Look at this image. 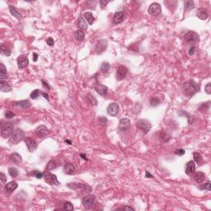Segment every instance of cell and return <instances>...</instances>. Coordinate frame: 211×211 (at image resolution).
I'll use <instances>...</instances> for the list:
<instances>
[{
    "label": "cell",
    "mask_w": 211,
    "mask_h": 211,
    "mask_svg": "<svg viewBox=\"0 0 211 211\" xmlns=\"http://www.w3.org/2000/svg\"><path fill=\"white\" fill-rule=\"evenodd\" d=\"M131 126V123L130 120L127 118H123L120 120V124H119V130L120 131L125 132L130 130Z\"/></svg>",
    "instance_id": "10"
},
{
    "label": "cell",
    "mask_w": 211,
    "mask_h": 211,
    "mask_svg": "<svg viewBox=\"0 0 211 211\" xmlns=\"http://www.w3.org/2000/svg\"><path fill=\"white\" fill-rule=\"evenodd\" d=\"M86 100H87V101L91 106H97V99L95 98V97H93L92 95L89 94V93L86 95Z\"/></svg>",
    "instance_id": "31"
},
{
    "label": "cell",
    "mask_w": 211,
    "mask_h": 211,
    "mask_svg": "<svg viewBox=\"0 0 211 211\" xmlns=\"http://www.w3.org/2000/svg\"><path fill=\"white\" fill-rule=\"evenodd\" d=\"M159 103H160V101L158 97H153L150 100V105L152 106H157Z\"/></svg>",
    "instance_id": "43"
},
{
    "label": "cell",
    "mask_w": 211,
    "mask_h": 211,
    "mask_svg": "<svg viewBox=\"0 0 211 211\" xmlns=\"http://www.w3.org/2000/svg\"><path fill=\"white\" fill-rule=\"evenodd\" d=\"M14 132V125L10 122H7L3 124L1 126V136L3 138H7L10 137Z\"/></svg>",
    "instance_id": "2"
},
{
    "label": "cell",
    "mask_w": 211,
    "mask_h": 211,
    "mask_svg": "<svg viewBox=\"0 0 211 211\" xmlns=\"http://www.w3.org/2000/svg\"><path fill=\"white\" fill-rule=\"evenodd\" d=\"M18 185L16 181H10L7 184L5 185V191L8 193H11L13 191H15L17 188Z\"/></svg>",
    "instance_id": "25"
},
{
    "label": "cell",
    "mask_w": 211,
    "mask_h": 211,
    "mask_svg": "<svg viewBox=\"0 0 211 211\" xmlns=\"http://www.w3.org/2000/svg\"><path fill=\"white\" fill-rule=\"evenodd\" d=\"M0 52L2 53V54H3L5 56H10L11 55V50H8L6 46H3V45H2L0 47Z\"/></svg>",
    "instance_id": "35"
},
{
    "label": "cell",
    "mask_w": 211,
    "mask_h": 211,
    "mask_svg": "<svg viewBox=\"0 0 211 211\" xmlns=\"http://www.w3.org/2000/svg\"><path fill=\"white\" fill-rule=\"evenodd\" d=\"M196 16L198 17V18L204 21L208 18V12L204 8H199L196 12Z\"/></svg>",
    "instance_id": "23"
},
{
    "label": "cell",
    "mask_w": 211,
    "mask_h": 211,
    "mask_svg": "<svg viewBox=\"0 0 211 211\" xmlns=\"http://www.w3.org/2000/svg\"><path fill=\"white\" fill-rule=\"evenodd\" d=\"M95 200H96V196H95L87 195V196H86L83 198L82 203L83 204L84 208H86L87 210H90L93 206L94 203H95Z\"/></svg>",
    "instance_id": "7"
},
{
    "label": "cell",
    "mask_w": 211,
    "mask_h": 211,
    "mask_svg": "<svg viewBox=\"0 0 211 211\" xmlns=\"http://www.w3.org/2000/svg\"><path fill=\"white\" fill-rule=\"evenodd\" d=\"M136 127L144 134H147L152 128V124L146 119H140L136 122Z\"/></svg>",
    "instance_id": "4"
},
{
    "label": "cell",
    "mask_w": 211,
    "mask_h": 211,
    "mask_svg": "<svg viewBox=\"0 0 211 211\" xmlns=\"http://www.w3.org/2000/svg\"><path fill=\"white\" fill-rule=\"evenodd\" d=\"M46 43H47V45L50 46H54V39L51 38V37H49L48 39L46 40Z\"/></svg>",
    "instance_id": "49"
},
{
    "label": "cell",
    "mask_w": 211,
    "mask_h": 211,
    "mask_svg": "<svg viewBox=\"0 0 211 211\" xmlns=\"http://www.w3.org/2000/svg\"><path fill=\"white\" fill-rule=\"evenodd\" d=\"M195 7L193 1H186L185 2V12H189L192 10Z\"/></svg>",
    "instance_id": "33"
},
{
    "label": "cell",
    "mask_w": 211,
    "mask_h": 211,
    "mask_svg": "<svg viewBox=\"0 0 211 211\" xmlns=\"http://www.w3.org/2000/svg\"><path fill=\"white\" fill-rule=\"evenodd\" d=\"M109 3V1H105V0H101L100 1V4H101V7H106V5Z\"/></svg>",
    "instance_id": "53"
},
{
    "label": "cell",
    "mask_w": 211,
    "mask_h": 211,
    "mask_svg": "<svg viewBox=\"0 0 211 211\" xmlns=\"http://www.w3.org/2000/svg\"><path fill=\"white\" fill-rule=\"evenodd\" d=\"M41 82H42V84H43V86H44V87L47 88L48 90H50V85L48 84V83H46L45 80H42Z\"/></svg>",
    "instance_id": "51"
},
{
    "label": "cell",
    "mask_w": 211,
    "mask_h": 211,
    "mask_svg": "<svg viewBox=\"0 0 211 211\" xmlns=\"http://www.w3.org/2000/svg\"><path fill=\"white\" fill-rule=\"evenodd\" d=\"M200 188L201 190H205V191H210L211 189L210 181H208V182H206V183H204V184L201 185L200 186Z\"/></svg>",
    "instance_id": "39"
},
{
    "label": "cell",
    "mask_w": 211,
    "mask_h": 211,
    "mask_svg": "<svg viewBox=\"0 0 211 211\" xmlns=\"http://www.w3.org/2000/svg\"><path fill=\"white\" fill-rule=\"evenodd\" d=\"M29 64V60L26 57H23V56H21L17 59V66L20 69H23L27 67Z\"/></svg>",
    "instance_id": "19"
},
{
    "label": "cell",
    "mask_w": 211,
    "mask_h": 211,
    "mask_svg": "<svg viewBox=\"0 0 211 211\" xmlns=\"http://www.w3.org/2000/svg\"><path fill=\"white\" fill-rule=\"evenodd\" d=\"M9 159L10 161L13 163H16V164H19L22 163V157L21 155L17 153H12L10 156H9Z\"/></svg>",
    "instance_id": "24"
},
{
    "label": "cell",
    "mask_w": 211,
    "mask_h": 211,
    "mask_svg": "<svg viewBox=\"0 0 211 211\" xmlns=\"http://www.w3.org/2000/svg\"><path fill=\"white\" fill-rule=\"evenodd\" d=\"M64 171L65 173L67 175H71L73 173L74 171V166L70 163H68L64 166Z\"/></svg>",
    "instance_id": "28"
},
{
    "label": "cell",
    "mask_w": 211,
    "mask_h": 211,
    "mask_svg": "<svg viewBox=\"0 0 211 211\" xmlns=\"http://www.w3.org/2000/svg\"><path fill=\"white\" fill-rule=\"evenodd\" d=\"M196 171V164L194 161H190L185 165V173L187 175H190L191 173H194Z\"/></svg>",
    "instance_id": "20"
},
{
    "label": "cell",
    "mask_w": 211,
    "mask_h": 211,
    "mask_svg": "<svg viewBox=\"0 0 211 211\" xmlns=\"http://www.w3.org/2000/svg\"><path fill=\"white\" fill-rule=\"evenodd\" d=\"M200 85L193 80L185 82L182 85V92L187 97H191L192 96H194L196 93L200 92Z\"/></svg>",
    "instance_id": "1"
},
{
    "label": "cell",
    "mask_w": 211,
    "mask_h": 211,
    "mask_svg": "<svg viewBox=\"0 0 211 211\" xmlns=\"http://www.w3.org/2000/svg\"><path fill=\"white\" fill-rule=\"evenodd\" d=\"M107 113L111 116H116L119 113V106L116 102H112L107 107Z\"/></svg>",
    "instance_id": "12"
},
{
    "label": "cell",
    "mask_w": 211,
    "mask_h": 211,
    "mask_svg": "<svg viewBox=\"0 0 211 211\" xmlns=\"http://www.w3.org/2000/svg\"><path fill=\"white\" fill-rule=\"evenodd\" d=\"M40 93H41V95L45 97V98L47 100V101H49V96H48V94L47 93H46V92H40Z\"/></svg>",
    "instance_id": "57"
},
{
    "label": "cell",
    "mask_w": 211,
    "mask_h": 211,
    "mask_svg": "<svg viewBox=\"0 0 211 211\" xmlns=\"http://www.w3.org/2000/svg\"><path fill=\"white\" fill-rule=\"evenodd\" d=\"M95 90H96V92H97L99 95H101V96H105L106 94L107 93L108 87H107L106 86L103 85V84L97 83V85L95 86Z\"/></svg>",
    "instance_id": "18"
},
{
    "label": "cell",
    "mask_w": 211,
    "mask_h": 211,
    "mask_svg": "<svg viewBox=\"0 0 211 211\" xmlns=\"http://www.w3.org/2000/svg\"><path fill=\"white\" fill-rule=\"evenodd\" d=\"M68 186L73 189V190H80L83 192H91L92 191V187L88 185L81 184V183H76V182H73V183H69Z\"/></svg>",
    "instance_id": "5"
},
{
    "label": "cell",
    "mask_w": 211,
    "mask_h": 211,
    "mask_svg": "<svg viewBox=\"0 0 211 211\" xmlns=\"http://www.w3.org/2000/svg\"><path fill=\"white\" fill-rule=\"evenodd\" d=\"M56 167V163L54 160H50L47 164V169L48 170H53Z\"/></svg>",
    "instance_id": "41"
},
{
    "label": "cell",
    "mask_w": 211,
    "mask_h": 211,
    "mask_svg": "<svg viewBox=\"0 0 211 211\" xmlns=\"http://www.w3.org/2000/svg\"><path fill=\"white\" fill-rule=\"evenodd\" d=\"M121 210H134V208H132V207H130V206H125V207H123V208H121Z\"/></svg>",
    "instance_id": "54"
},
{
    "label": "cell",
    "mask_w": 211,
    "mask_h": 211,
    "mask_svg": "<svg viewBox=\"0 0 211 211\" xmlns=\"http://www.w3.org/2000/svg\"><path fill=\"white\" fill-rule=\"evenodd\" d=\"M195 50H196V47L195 46H191V48H190V50H189V54L190 55H193L194 53H195Z\"/></svg>",
    "instance_id": "52"
},
{
    "label": "cell",
    "mask_w": 211,
    "mask_h": 211,
    "mask_svg": "<svg viewBox=\"0 0 211 211\" xmlns=\"http://www.w3.org/2000/svg\"><path fill=\"white\" fill-rule=\"evenodd\" d=\"M185 153V151L182 149H177V150L175 151V154L178 155V156H183Z\"/></svg>",
    "instance_id": "46"
},
{
    "label": "cell",
    "mask_w": 211,
    "mask_h": 211,
    "mask_svg": "<svg viewBox=\"0 0 211 211\" xmlns=\"http://www.w3.org/2000/svg\"><path fill=\"white\" fill-rule=\"evenodd\" d=\"M35 133H36V134L38 137H45V136H46L47 134H50V130H49V129H48L47 127H46L45 125H42L38 126V127L36 129Z\"/></svg>",
    "instance_id": "14"
},
{
    "label": "cell",
    "mask_w": 211,
    "mask_h": 211,
    "mask_svg": "<svg viewBox=\"0 0 211 211\" xmlns=\"http://www.w3.org/2000/svg\"><path fill=\"white\" fill-rule=\"evenodd\" d=\"M124 18H125L124 12H116L114 15V17H113V23L115 25H118L123 22Z\"/></svg>",
    "instance_id": "17"
},
{
    "label": "cell",
    "mask_w": 211,
    "mask_h": 211,
    "mask_svg": "<svg viewBox=\"0 0 211 211\" xmlns=\"http://www.w3.org/2000/svg\"><path fill=\"white\" fill-rule=\"evenodd\" d=\"M107 122V119L106 117H104V116H101L98 118V123L101 126H105Z\"/></svg>",
    "instance_id": "44"
},
{
    "label": "cell",
    "mask_w": 211,
    "mask_h": 211,
    "mask_svg": "<svg viewBox=\"0 0 211 211\" xmlns=\"http://www.w3.org/2000/svg\"><path fill=\"white\" fill-rule=\"evenodd\" d=\"M127 73H128V69L125 66H119L117 70H116V79H117V80H119V81L123 80L126 77Z\"/></svg>",
    "instance_id": "11"
},
{
    "label": "cell",
    "mask_w": 211,
    "mask_h": 211,
    "mask_svg": "<svg viewBox=\"0 0 211 211\" xmlns=\"http://www.w3.org/2000/svg\"><path fill=\"white\" fill-rule=\"evenodd\" d=\"M83 17L86 20V22L89 24V25H92L95 22V17L94 16L92 15V13L91 12H86L83 13Z\"/></svg>",
    "instance_id": "21"
},
{
    "label": "cell",
    "mask_w": 211,
    "mask_h": 211,
    "mask_svg": "<svg viewBox=\"0 0 211 211\" xmlns=\"http://www.w3.org/2000/svg\"><path fill=\"white\" fill-rule=\"evenodd\" d=\"M9 11H10V13L12 14V16H13L14 17H16L17 19H22V14L15 8V7L12 6V5H10L9 6Z\"/></svg>",
    "instance_id": "29"
},
{
    "label": "cell",
    "mask_w": 211,
    "mask_h": 211,
    "mask_svg": "<svg viewBox=\"0 0 211 211\" xmlns=\"http://www.w3.org/2000/svg\"><path fill=\"white\" fill-rule=\"evenodd\" d=\"M0 90L3 92H8L12 90L11 86L9 85V83H7L6 81H3L1 80L0 82Z\"/></svg>",
    "instance_id": "26"
},
{
    "label": "cell",
    "mask_w": 211,
    "mask_h": 211,
    "mask_svg": "<svg viewBox=\"0 0 211 211\" xmlns=\"http://www.w3.org/2000/svg\"><path fill=\"white\" fill-rule=\"evenodd\" d=\"M149 13L152 16H158L162 12L161 5L158 3H153L149 7Z\"/></svg>",
    "instance_id": "8"
},
{
    "label": "cell",
    "mask_w": 211,
    "mask_h": 211,
    "mask_svg": "<svg viewBox=\"0 0 211 211\" xmlns=\"http://www.w3.org/2000/svg\"><path fill=\"white\" fill-rule=\"evenodd\" d=\"M5 116H6L7 119H10V118H13L15 116V114L13 113V112H10V111H7L5 112Z\"/></svg>",
    "instance_id": "47"
},
{
    "label": "cell",
    "mask_w": 211,
    "mask_h": 211,
    "mask_svg": "<svg viewBox=\"0 0 211 211\" xmlns=\"http://www.w3.org/2000/svg\"><path fill=\"white\" fill-rule=\"evenodd\" d=\"M24 141H25V144H26L28 150L31 153H33L37 149V143L32 138H24Z\"/></svg>",
    "instance_id": "13"
},
{
    "label": "cell",
    "mask_w": 211,
    "mask_h": 211,
    "mask_svg": "<svg viewBox=\"0 0 211 211\" xmlns=\"http://www.w3.org/2000/svg\"><path fill=\"white\" fill-rule=\"evenodd\" d=\"M185 40L190 44H196L200 41V36L197 33L195 32H188L185 35Z\"/></svg>",
    "instance_id": "6"
},
{
    "label": "cell",
    "mask_w": 211,
    "mask_h": 211,
    "mask_svg": "<svg viewBox=\"0 0 211 211\" xmlns=\"http://www.w3.org/2000/svg\"><path fill=\"white\" fill-rule=\"evenodd\" d=\"M204 178H205V174H204V172H202V171H198V172H196V173L195 174V176H194V179H195V181H196L197 183H201V182H203Z\"/></svg>",
    "instance_id": "30"
},
{
    "label": "cell",
    "mask_w": 211,
    "mask_h": 211,
    "mask_svg": "<svg viewBox=\"0 0 211 211\" xmlns=\"http://www.w3.org/2000/svg\"><path fill=\"white\" fill-rule=\"evenodd\" d=\"M32 174H35V176H36V177L37 178V179H40V178L43 177V176H44V174L43 173H41V172H40V171H36L35 173H32Z\"/></svg>",
    "instance_id": "50"
},
{
    "label": "cell",
    "mask_w": 211,
    "mask_h": 211,
    "mask_svg": "<svg viewBox=\"0 0 211 211\" xmlns=\"http://www.w3.org/2000/svg\"><path fill=\"white\" fill-rule=\"evenodd\" d=\"M160 138L163 141V142H167V141H169L170 139L171 138V137L167 134V133H166L164 131H162L160 133Z\"/></svg>",
    "instance_id": "36"
},
{
    "label": "cell",
    "mask_w": 211,
    "mask_h": 211,
    "mask_svg": "<svg viewBox=\"0 0 211 211\" xmlns=\"http://www.w3.org/2000/svg\"><path fill=\"white\" fill-rule=\"evenodd\" d=\"M65 143H67V144H71V141H69V140H68V139H66V140H65Z\"/></svg>",
    "instance_id": "59"
},
{
    "label": "cell",
    "mask_w": 211,
    "mask_h": 211,
    "mask_svg": "<svg viewBox=\"0 0 211 211\" xmlns=\"http://www.w3.org/2000/svg\"><path fill=\"white\" fill-rule=\"evenodd\" d=\"M80 157L83 158V159H84L86 161H88V159L87 158V156H86L85 154H80Z\"/></svg>",
    "instance_id": "58"
},
{
    "label": "cell",
    "mask_w": 211,
    "mask_h": 211,
    "mask_svg": "<svg viewBox=\"0 0 211 211\" xmlns=\"http://www.w3.org/2000/svg\"><path fill=\"white\" fill-rule=\"evenodd\" d=\"M204 91H205V92H206L207 94H210L211 93V83H207L206 86L204 87Z\"/></svg>",
    "instance_id": "45"
},
{
    "label": "cell",
    "mask_w": 211,
    "mask_h": 211,
    "mask_svg": "<svg viewBox=\"0 0 211 211\" xmlns=\"http://www.w3.org/2000/svg\"><path fill=\"white\" fill-rule=\"evenodd\" d=\"M0 79L3 81H5L8 79V73L7 71L6 67L4 66L3 64L0 65Z\"/></svg>",
    "instance_id": "22"
},
{
    "label": "cell",
    "mask_w": 211,
    "mask_h": 211,
    "mask_svg": "<svg viewBox=\"0 0 211 211\" xmlns=\"http://www.w3.org/2000/svg\"><path fill=\"white\" fill-rule=\"evenodd\" d=\"M45 181H46V183L50 185H60V182L58 181L57 177L52 173H46L45 174Z\"/></svg>",
    "instance_id": "9"
},
{
    "label": "cell",
    "mask_w": 211,
    "mask_h": 211,
    "mask_svg": "<svg viewBox=\"0 0 211 211\" xmlns=\"http://www.w3.org/2000/svg\"><path fill=\"white\" fill-rule=\"evenodd\" d=\"M13 106L15 108H22V109H26L29 108L32 104L30 102L29 100H23V101H14L13 103Z\"/></svg>",
    "instance_id": "15"
},
{
    "label": "cell",
    "mask_w": 211,
    "mask_h": 211,
    "mask_svg": "<svg viewBox=\"0 0 211 211\" xmlns=\"http://www.w3.org/2000/svg\"><path fill=\"white\" fill-rule=\"evenodd\" d=\"M106 45H107V40H100L97 42V46H96V52L97 54H101V53L103 52L106 49Z\"/></svg>",
    "instance_id": "16"
},
{
    "label": "cell",
    "mask_w": 211,
    "mask_h": 211,
    "mask_svg": "<svg viewBox=\"0 0 211 211\" xmlns=\"http://www.w3.org/2000/svg\"><path fill=\"white\" fill-rule=\"evenodd\" d=\"M24 136H25V133L23 132V130H22L20 129H17L14 130L13 134L10 136L9 142L13 144H17L21 140H22L24 138Z\"/></svg>",
    "instance_id": "3"
},
{
    "label": "cell",
    "mask_w": 211,
    "mask_h": 211,
    "mask_svg": "<svg viewBox=\"0 0 211 211\" xmlns=\"http://www.w3.org/2000/svg\"><path fill=\"white\" fill-rule=\"evenodd\" d=\"M38 59V54L36 53H33V61L34 62H36Z\"/></svg>",
    "instance_id": "56"
},
{
    "label": "cell",
    "mask_w": 211,
    "mask_h": 211,
    "mask_svg": "<svg viewBox=\"0 0 211 211\" xmlns=\"http://www.w3.org/2000/svg\"><path fill=\"white\" fill-rule=\"evenodd\" d=\"M64 210H65L67 211H72L73 210V205L71 202H65L64 203Z\"/></svg>",
    "instance_id": "38"
},
{
    "label": "cell",
    "mask_w": 211,
    "mask_h": 211,
    "mask_svg": "<svg viewBox=\"0 0 211 211\" xmlns=\"http://www.w3.org/2000/svg\"><path fill=\"white\" fill-rule=\"evenodd\" d=\"M0 180H1V183H2V184H4V183L7 181L6 176H5V174L3 173V172H1V174H0Z\"/></svg>",
    "instance_id": "48"
},
{
    "label": "cell",
    "mask_w": 211,
    "mask_h": 211,
    "mask_svg": "<svg viewBox=\"0 0 211 211\" xmlns=\"http://www.w3.org/2000/svg\"><path fill=\"white\" fill-rule=\"evenodd\" d=\"M110 69V64L108 62H103L101 65V67H100V70L101 72L103 73H106L109 71Z\"/></svg>",
    "instance_id": "32"
},
{
    "label": "cell",
    "mask_w": 211,
    "mask_h": 211,
    "mask_svg": "<svg viewBox=\"0 0 211 211\" xmlns=\"http://www.w3.org/2000/svg\"><path fill=\"white\" fill-rule=\"evenodd\" d=\"M8 173L9 175L12 177H17L19 174V171H18V169L16 168V167H9L8 168Z\"/></svg>",
    "instance_id": "34"
},
{
    "label": "cell",
    "mask_w": 211,
    "mask_h": 211,
    "mask_svg": "<svg viewBox=\"0 0 211 211\" xmlns=\"http://www.w3.org/2000/svg\"><path fill=\"white\" fill-rule=\"evenodd\" d=\"M145 177H146V178H149V177L153 178L154 177H153V175H151V174L149 173V171H146V172H145Z\"/></svg>",
    "instance_id": "55"
},
{
    "label": "cell",
    "mask_w": 211,
    "mask_h": 211,
    "mask_svg": "<svg viewBox=\"0 0 211 211\" xmlns=\"http://www.w3.org/2000/svg\"><path fill=\"white\" fill-rule=\"evenodd\" d=\"M40 91L38 89H36V90H34L31 93V95H30V97L32 99H36L38 98V97L40 96Z\"/></svg>",
    "instance_id": "42"
},
{
    "label": "cell",
    "mask_w": 211,
    "mask_h": 211,
    "mask_svg": "<svg viewBox=\"0 0 211 211\" xmlns=\"http://www.w3.org/2000/svg\"><path fill=\"white\" fill-rule=\"evenodd\" d=\"M84 36H85V34L83 32V31H82V30H78L75 32V38L78 40H83L84 39Z\"/></svg>",
    "instance_id": "37"
},
{
    "label": "cell",
    "mask_w": 211,
    "mask_h": 211,
    "mask_svg": "<svg viewBox=\"0 0 211 211\" xmlns=\"http://www.w3.org/2000/svg\"><path fill=\"white\" fill-rule=\"evenodd\" d=\"M78 26H79V30H87L88 25H87V22H86V20L83 17H79V22H78Z\"/></svg>",
    "instance_id": "27"
},
{
    "label": "cell",
    "mask_w": 211,
    "mask_h": 211,
    "mask_svg": "<svg viewBox=\"0 0 211 211\" xmlns=\"http://www.w3.org/2000/svg\"><path fill=\"white\" fill-rule=\"evenodd\" d=\"M193 156H194V161H195L196 163H200V161H201V159H202V156H201L199 153H196V152H195V153H193Z\"/></svg>",
    "instance_id": "40"
}]
</instances>
